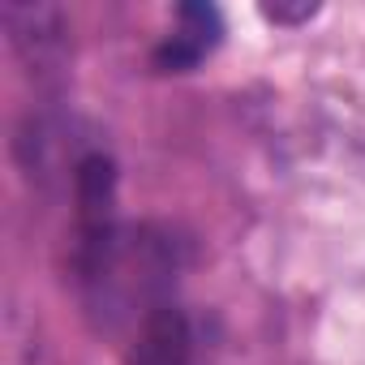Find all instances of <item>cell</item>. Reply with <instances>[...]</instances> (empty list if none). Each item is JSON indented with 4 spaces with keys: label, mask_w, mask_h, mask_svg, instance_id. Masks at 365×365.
<instances>
[{
    "label": "cell",
    "mask_w": 365,
    "mask_h": 365,
    "mask_svg": "<svg viewBox=\"0 0 365 365\" xmlns=\"http://www.w3.org/2000/svg\"><path fill=\"white\" fill-rule=\"evenodd\" d=\"M190 361V322L176 305H159L138 322L129 365H185Z\"/></svg>",
    "instance_id": "obj_1"
},
{
    "label": "cell",
    "mask_w": 365,
    "mask_h": 365,
    "mask_svg": "<svg viewBox=\"0 0 365 365\" xmlns=\"http://www.w3.org/2000/svg\"><path fill=\"white\" fill-rule=\"evenodd\" d=\"M224 35V22L211 5H180V26L172 31V39L155 52L159 69H194Z\"/></svg>",
    "instance_id": "obj_2"
},
{
    "label": "cell",
    "mask_w": 365,
    "mask_h": 365,
    "mask_svg": "<svg viewBox=\"0 0 365 365\" xmlns=\"http://www.w3.org/2000/svg\"><path fill=\"white\" fill-rule=\"evenodd\" d=\"M318 5H309V0H305V5H262V14L267 18H275V22H297V18H309Z\"/></svg>",
    "instance_id": "obj_3"
}]
</instances>
